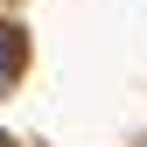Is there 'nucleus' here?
<instances>
[{"label":"nucleus","mask_w":147,"mask_h":147,"mask_svg":"<svg viewBox=\"0 0 147 147\" xmlns=\"http://www.w3.org/2000/svg\"><path fill=\"white\" fill-rule=\"evenodd\" d=\"M21 63H28V42H21V28H14V21H0V91L21 77Z\"/></svg>","instance_id":"f257e3e1"},{"label":"nucleus","mask_w":147,"mask_h":147,"mask_svg":"<svg viewBox=\"0 0 147 147\" xmlns=\"http://www.w3.org/2000/svg\"><path fill=\"white\" fill-rule=\"evenodd\" d=\"M0 147H14V140H7V133H0Z\"/></svg>","instance_id":"f03ea898"}]
</instances>
